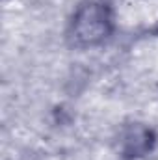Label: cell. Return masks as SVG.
Returning <instances> with one entry per match:
<instances>
[{
  "mask_svg": "<svg viewBox=\"0 0 158 160\" xmlns=\"http://www.w3.org/2000/svg\"><path fill=\"white\" fill-rule=\"evenodd\" d=\"M116 30V11L108 0H82L75 8L67 41L75 48H95L104 45Z\"/></svg>",
  "mask_w": 158,
  "mask_h": 160,
  "instance_id": "cell-1",
  "label": "cell"
},
{
  "mask_svg": "<svg viewBox=\"0 0 158 160\" xmlns=\"http://www.w3.org/2000/svg\"><path fill=\"white\" fill-rule=\"evenodd\" d=\"M155 134L141 123L125 125L119 132V153L128 160H138L149 155L155 147Z\"/></svg>",
  "mask_w": 158,
  "mask_h": 160,
  "instance_id": "cell-2",
  "label": "cell"
}]
</instances>
